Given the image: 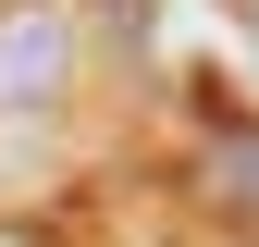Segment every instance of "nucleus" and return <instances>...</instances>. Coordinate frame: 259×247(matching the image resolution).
I'll return each mask as SVG.
<instances>
[{"instance_id": "nucleus-1", "label": "nucleus", "mask_w": 259, "mask_h": 247, "mask_svg": "<svg viewBox=\"0 0 259 247\" xmlns=\"http://www.w3.org/2000/svg\"><path fill=\"white\" fill-rule=\"evenodd\" d=\"M74 87V13L62 0H0V111H50Z\"/></svg>"}, {"instance_id": "nucleus-2", "label": "nucleus", "mask_w": 259, "mask_h": 247, "mask_svg": "<svg viewBox=\"0 0 259 247\" xmlns=\"http://www.w3.org/2000/svg\"><path fill=\"white\" fill-rule=\"evenodd\" d=\"M198 185L235 210V223H259V124H247V111H222V124H210V161H198Z\"/></svg>"}, {"instance_id": "nucleus-3", "label": "nucleus", "mask_w": 259, "mask_h": 247, "mask_svg": "<svg viewBox=\"0 0 259 247\" xmlns=\"http://www.w3.org/2000/svg\"><path fill=\"white\" fill-rule=\"evenodd\" d=\"M247 13H259V0H247Z\"/></svg>"}]
</instances>
